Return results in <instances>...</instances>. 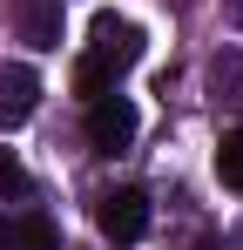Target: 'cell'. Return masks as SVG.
I'll list each match as a JSON object with an SVG mask.
<instances>
[{
  "label": "cell",
  "mask_w": 243,
  "mask_h": 250,
  "mask_svg": "<svg viewBox=\"0 0 243 250\" xmlns=\"http://www.w3.org/2000/svg\"><path fill=\"white\" fill-rule=\"evenodd\" d=\"M142 61V27L135 21H122V14H95V41H88V54L75 61V95H108L115 88V75H128Z\"/></svg>",
  "instance_id": "6da1fadb"
},
{
  "label": "cell",
  "mask_w": 243,
  "mask_h": 250,
  "mask_svg": "<svg viewBox=\"0 0 243 250\" xmlns=\"http://www.w3.org/2000/svg\"><path fill=\"white\" fill-rule=\"evenodd\" d=\"M135 128H142V115H135V102L128 95H95L88 102V142H95V156H122L128 142H135Z\"/></svg>",
  "instance_id": "7a4b0ae2"
},
{
  "label": "cell",
  "mask_w": 243,
  "mask_h": 250,
  "mask_svg": "<svg viewBox=\"0 0 243 250\" xmlns=\"http://www.w3.org/2000/svg\"><path fill=\"white\" fill-rule=\"evenodd\" d=\"M95 223H101L108 244H135V237L149 230V196H142V189H108V196L95 203Z\"/></svg>",
  "instance_id": "3957f363"
},
{
  "label": "cell",
  "mask_w": 243,
  "mask_h": 250,
  "mask_svg": "<svg viewBox=\"0 0 243 250\" xmlns=\"http://www.w3.org/2000/svg\"><path fill=\"white\" fill-rule=\"evenodd\" d=\"M34 108H40V75L20 68V61H0V135L20 128Z\"/></svg>",
  "instance_id": "277c9868"
},
{
  "label": "cell",
  "mask_w": 243,
  "mask_h": 250,
  "mask_svg": "<svg viewBox=\"0 0 243 250\" xmlns=\"http://www.w3.org/2000/svg\"><path fill=\"white\" fill-rule=\"evenodd\" d=\"M14 27L27 47H61V0H14Z\"/></svg>",
  "instance_id": "5b68a950"
},
{
  "label": "cell",
  "mask_w": 243,
  "mask_h": 250,
  "mask_svg": "<svg viewBox=\"0 0 243 250\" xmlns=\"http://www.w3.org/2000/svg\"><path fill=\"white\" fill-rule=\"evenodd\" d=\"M7 250H61V230H54L47 216H20V223L7 230Z\"/></svg>",
  "instance_id": "8992f818"
},
{
  "label": "cell",
  "mask_w": 243,
  "mask_h": 250,
  "mask_svg": "<svg viewBox=\"0 0 243 250\" xmlns=\"http://www.w3.org/2000/svg\"><path fill=\"white\" fill-rule=\"evenodd\" d=\"M216 176H223L230 189H243V128H230V135L216 142Z\"/></svg>",
  "instance_id": "52a82bcc"
},
{
  "label": "cell",
  "mask_w": 243,
  "mask_h": 250,
  "mask_svg": "<svg viewBox=\"0 0 243 250\" xmlns=\"http://www.w3.org/2000/svg\"><path fill=\"white\" fill-rule=\"evenodd\" d=\"M216 88H230V95L243 88V61H237V54H223V61H216Z\"/></svg>",
  "instance_id": "ba28073f"
},
{
  "label": "cell",
  "mask_w": 243,
  "mask_h": 250,
  "mask_svg": "<svg viewBox=\"0 0 243 250\" xmlns=\"http://www.w3.org/2000/svg\"><path fill=\"white\" fill-rule=\"evenodd\" d=\"M0 189H20V163L14 156H0Z\"/></svg>",
  "instance_id": "9c48e42d"
},
{
  "label": "cell",
  "mask_w": 243,
  "mask_h": 250,
  "mask_svg": "<svg viewBox=\"0 0 243 250\" xmlns=\"http://www.w3.org/2000/svg\"><path fill=\"white\" fill-rule=\"evenodd\" d=\"M202 250H243V237H209Z\"/></svg>",
  "instance_id": "30bf717a"
},
{
  "label": "cell",
  "mask_w": 243,
  "mask_h": 250,
  "mask_svg": "<svg viewBox=\"0 0 243 250\" xmlns=\"http://www.w3.org/2000/svg\"><path fill=\"white\" fill-rule=\"evenodd\" d=\"M223 14H230V27H243V0H223Z\"/></svg>",
  "instance_id": "8fae6325"
},
{
  "label": "cell",
  "mask_w": 243,
  "mask_h": 250,
  "mask_svg": "<svg viewBox=\"0 0 243 250\" xmlns=\"http://www.w3.org/2000/svg\"><path fill=\"white\" fill-rule=\"evenodd\" d=\"M7 230H14V223H7V216H0V250H7Z\"/></svg>",
  "instance_id": "7c38bea8"
}]
</instances>
